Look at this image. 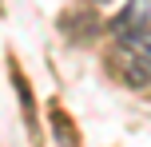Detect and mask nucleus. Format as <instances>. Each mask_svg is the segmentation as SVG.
Listing matches in <instances>:
<instances>
[{"mask_svg": "<svg viewBox=\"0 0 151 147\" xmlns=\"http://www.w3.org/2000/svg\"><path fill=\"white\" fill-rule=\"evenodd\" d=\"M52 131H60V147H76V127L60 108H52Z\"/></svg>", "mask_w": 151, "mask_h": 147, "instance_id": "obj_3", "label": "nucleus"}, {"mask_svg": "<svg viewBox=\"0 0 151 147\" xmlns=\"http://www.w3.org/2000/svg\"><path fill=\"white\" fill-rule=\"evenodd\" d=\"M115 64L131 87H151V28L115 40Z\"/></svg>", "mask_w": 151, "mask_h": 147, "instance_id": "obj_1", "label": "nucleus"}, {"mask_svg": "<svg viewBox=\"0 0 151 147\" xmlns=\"http://www.w3.org/2000/svg\"><path fill=\"white\" fill-rule=\"evenodd\" d=\"M143 28H151V4H147V0H127V8H123V12L111 20L115 40L135 36V32H143Z\"/></svg>", "mask_w": 151, "mask_h": 147, "instance_id": "obj_2", "label": "nucleus"}, {"mask_svg": "<svg viewBox=\"0 0 151 147\" xmlns=\"http://www.w3.org/2000/svg\"><path fill=\"white\" fill-rule=\"evenodd\" d=\"M88 4H107V0H88Z\"/></svg>", "mask_w": 151, "mask_h": 147, "instance_id": "obj_4", "label": "nucleus"}]
</instances>
